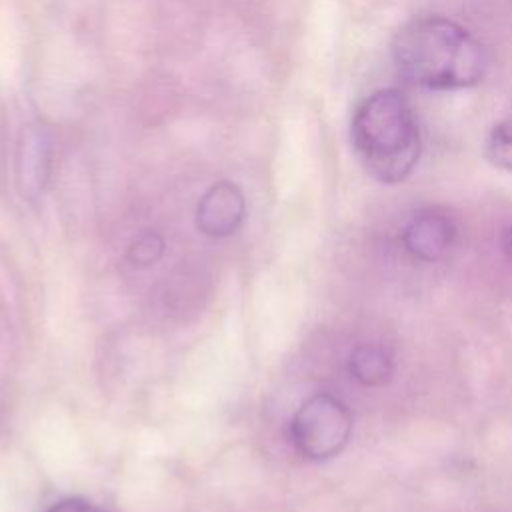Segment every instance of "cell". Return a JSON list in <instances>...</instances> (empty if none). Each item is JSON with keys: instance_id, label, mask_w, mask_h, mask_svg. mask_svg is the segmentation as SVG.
Masks as SVG:
<instances>
[{"instance_id": "6da1fadb", "label": "cell", "mask_w": 512, "mask_h": 512, "mask_svg": "<svg viewBox=\"0 0 512 512\" xmlns=\"http://www.w3.org/2000/svg\"><path fill=\"white\" fill-rule=\"evenodd\" d=\"M392 58L408 82L430 90L470 88L486 72L480 42L444 16H424L404 24L392 40Z\"/></svg>"}, {"instance_id": "7a4b0ae2", "label": "cell", "mask_w": 512, "mask_h": 512, "mask_svg": "<svg viewBox=\"0 0 512 512\" xmlns=\"http://www.w3.org/2000/svg\"><path fill=\"white\" fill-rule=\"evenodd\" d=\"M350 138L366 172L382 184L406 180L422 150L414 108L398 88H380L356 106Z\"/></svg>"}, {"instance_id": "3957f363", "label": "cell", "mask_w": 512, "mask_h": 512, "mask_svg": "<svg viewBox=\"0 0 512 512\" xmlns=\"http://www.w3.org/2000/svg\"><path fill=\"white\" fill-rule=\"evenodd\" d=\"M352 436V414L348 406L326 392L314 394L300 404L290 422L294 448L308 460L338 456Z\"/></svg>"}, {"instance_id": "277c9868", "label": "cell", "mask_w": 512, "mask_h": 512, "mask_svg": "<svg viewBox=\"0 0 512 512\" xmlns=\"http://www.w3.org/2000/svg\"><path fill=\"white\" fill-rule=\"evenodd\" d=\"M456 224L452 216L440 208H424L416 212L402 230V242L406 250L422 260H440L454 244Z\"/></svg>"}, {"instance_id": "5b68a950", "label": "cell", "mask_w": 512, "mask_h": 512, "mask_svg": "<svg viewBox=\"0 0 512 512\" xmlns=\"http://www.w3.org/2000/svg\"><path fill=\"white\" fill-rule=\"evenodd\" d=\"M244 214L246 202L240 188L232 182H218L200 198L196 224L206 236L224 238L238 230Z\"/></svg>"}, {"instance_id": "8992f818", "label": "cell", "mask_w": 512, "mask_h": 512, "mask_svg": "<svg viewBox=\"0 0 512 512\" xmlns=\"http://www.w3.org/2000/svg\"><path fill=\"white\" fill-rule=\"evenodd\" d=\"M50 162V138L44 130L32 128L24 136L18 156V184L22 194L36 196L46 182Z\"/></svg>"}, {"instance_id": "52a82bcc", "label": "cell", "mask_w": 512, "mask_h": 512, "mask_svg": "<svg viewBox=\"0 0 512 512\" xmlns=\"http://www.w3.org/2000/svg\"><path fill=\"white\" fill-rule=\"evenodd\" d=\"M350 376L368 388H378L390 382L394 374V358L380 344H360L348 358Z\"/></svg>"}, {"instance_id": "ba28073f", "label": "cell", "mask_w": 512, "mask_h": 512, "mask_svg": "<svg viewBox=\"0 0 512 512\" xmlns=\"http://www.w3.org/2000/svg\"><path fill=\"white\" fill-rule=\"evenodd\" d=\"M484 154L494 166L512 172V116L494 124L486 138Z\"/></svg>"}, {"instance_id": "9c48e42d", "label": "cell", "mask_w": 512, "mask_h": 512, "mask_svg": "<svg viewBox=\"0 0 512 512\" xmlns=\"http://www.w3.org/2000/svg\"><path fill=\"white\" fill-rule=\"evenodd\" d=\"M164 252V240L158 232L146 230L142 232L128 248V260L134 266H150L154 264Z\"/></svg>"}, {"instance_id": "30bf717a", "label": "cell", "mask_w": 512, "mask_h": 512, "mask_svg": "<svg viewBox=\"0 0 512 512\" xmlns=\"http://www.w3.org/2000/svg\"><path fill=\"white\" fill-rule=\"evenodd\" d=\"M46 512H108V510H104L102 506H98L86 498L68 496V498L54 502Z\"/></svg>"}, {"instance_id": "8fae6325", "label": "cell", "mask_w": 512, "mask_h": 512, "mask_svg": "<svg viewBox=\"0 0 512 512\" xmlns=\"http://www.w3.org/2000/svg\"><path fill=\"white\" fill-rule=\"evenodd\" d=\"M500 250L512 268V222L504 224L500 230Z\"/></svg>"}]
</instances>
